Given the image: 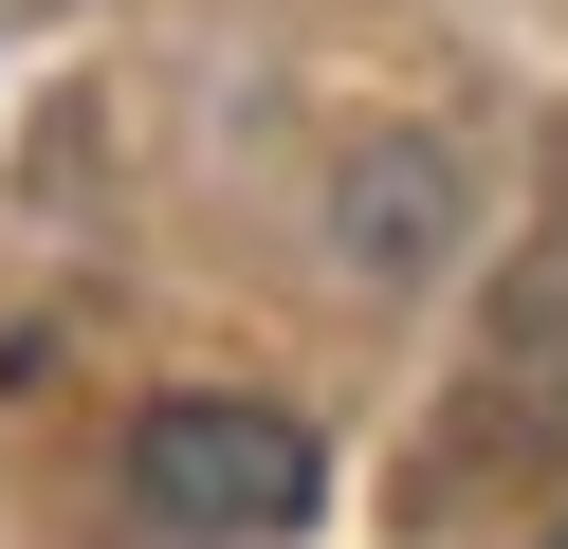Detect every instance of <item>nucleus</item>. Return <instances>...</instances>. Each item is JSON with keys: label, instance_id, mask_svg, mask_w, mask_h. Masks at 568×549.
<instances>
[{"label": "nucleus", "instance_id": "1", "mask_svg": "<svg viewBox=\"0 0 568 549\" xmlns=\"http://www.w3.org/2000/svg\"><path fill=\"white\" fill-rule=\"evenodd\" d=\"M129 512H148L165 549H275V531H312V421H275V403H148Z\"/></svg>", "mask_w": 568, "mask_h": 549}, {"label": "nucleus", "instance_id": "2", "mask_svg": "<svg viewBox=\"0 0 568 549\" xmlns=\"http://www.w3.org/2000/svg\"><path fill=\"white\" fill-rule=\"evenodd\" d=\"M550 549H568V531H550Z\"/></svg>", "mask_w": 568, "mask_h": 549}]
</instances>
